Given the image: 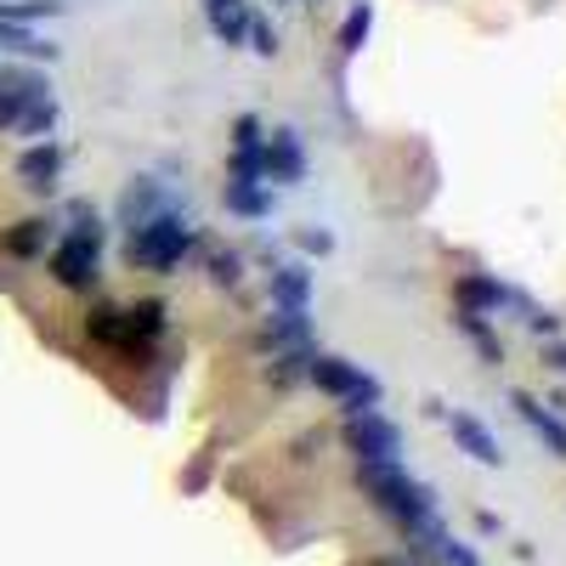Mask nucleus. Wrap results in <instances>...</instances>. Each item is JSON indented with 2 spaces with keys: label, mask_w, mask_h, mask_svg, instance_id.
Returning <instances> with one entry per match:
<instances>
[{
  "label": "nucleus",
  "mask_w": 566,
  "mask_h": 566,
  "mask_svg": "<svg viewBox=\"0 0 566 566\" xmlns=\"http://www.w3.org/2000/svg\"><path fill=\"white\" fill-rule=\"evenodd\" d=\"M380 566H402V560H380Z\"/></svg>",
  "instance_id": "26"
},
{
  "label": "nucleus",
  "mask_w": 566,
  "mask_h": 566,
  "mask_svg": "<svg viewBox=\"0 0 566 566\" xmlns=\"http://www.w3.org/2000/svg\"><path fill=\"white\" fill-rule=\"evenodd\" d=\"M97 255H103V227L80 205L74 210V232L52 250V277L69 283V290H85V283H97Z\"/></svg>",
  "instance_id": "3"
},
{
  "label": "nucleus",
  "mask_w": 566,
  "mask_h": 566,
  "mask_svg": "<svg viewBox=\"0 0 566 566\" xmlns=\"http://www.w3.org/2000/svg\"><path fill=\"white\" fill-rule=\"evenodd\" d=\"M52 119H57V108H52V97H45V103H34V108H29V114H23L18 125L40 136V130H52Z\"/></svg>",
  "instance_id": "21"
},
{
  "label": "nucleus",
  "mask_w": 566,
  "mask_h": 566,
  "mask_svg": "<svg viewBox=\"0 0 566 566\" xmlns=\"http://www.w3.org/2000/svg\"><path fill=\"white\" fill-rule=\"evenodd\" d=\"M261 170H266L272 181H301V176H306L301 136H295V130H272L266 148H261Z\"/></svg>",
  "instance_id": "6"
},
{
  "label": "nucleus",
  "mask_w": 566,
  "mask_h": 566,
  "mask_svg": "<svg viewBox=\"0 0 566 566\" xmlns=\"http://www.w3.org/2000/svg\"><path fill=\"white\" fill-rule=\"evenodd\" d=\"M363 488L368 499L380 504L391 522H402V533L424 527V522H437V499L424 482H413L402 464H363Z\"/></svg>",
  "instance_id": "1"
},
{
  "label": "nucleus",
  "mask_w": 566,
  "mask_h": 566,
  "mask_svg": "<svg viewBox=\"0 0 566 566\" xmlns=\"http://www.w3.org/2000/svg\"><path fill=\"white\" fill-rule=\"evenodd\" d=\"M448 431H453V442H459L470 459H476V464H499V459H504V453H499V442L488 437V424H482L476 413L453 408V413H448Z\"/></svg>",
  "instance_id": "8"
},
{
  "label": "nucleus",
  "mask_w": 566,
  "mask_h": 566,
  "mask_svg": "<svg viewBox=\"0 0 566 566\" xmlns=\"http://www.w3.org/2000/svg\"><path fill=\"white\" fill-rule=\"evenodd\" d=\"M549 363H555V368H566V346H549Z\"/></svg>",
  "instance_id": "25"
},
{
  "label": "nucleus",
  "mask_w": 566,
  "mask_h": 566,
  "mask_svg": "<svg viewBox=\"0 0 566 566\" xmlns=\"http://www.w3.org/2000/svg\"><path fill=\"white\" fill-rule=\"evenodd\" d=\"M63 0H0V23H29V18H52Z\"/></svg>",
  "instance_id": "17"
},
{
  "label": "nucleus",
  "mask_w": 566,
  "mask_h": 566,
  "mask_svg": "<svg viewBox=\"0 0 566 566\" xmlns=\"http://www.w3.org/2000/svg\"><path fill=\"white\" fill-rule=\"evenodd\" d=\"M210 29L227 40V45H239L250 34V7L244 0H210Z\"/></svg>",
  "instance_id": "12"
},
{
  "label": "nucleus",
  "mask_w": 566,
  "mask_h": 566,
  "mask_svg": "<svg viewBox=\"0 0 566 566\" xmlns=\"http://www.w3.org/2000/svg\"><path fill=\"white\" fill-rule=\"evenodd\" d=\"M216 283H239V255H216Z\"/></svg>",
  "instance_id": "23"
},
{
  "label": "nucleus",
  "mask_w": 566,
  "mask_h": 566,
  "mask_svg": "<svg viewBox=\"0 0 566 566\" xmlns=\"http://www.w3.org/2000/svg\"><path fill=\"white\" fill-rule=\"evenodd\" d=\"M57 170H63V148H57V142H40V148H29L18 159V176H23V187H34V193H52Z\"/></svg>",
  "instance_id": "9"
},
{
  "label": "nucleus",
  "mask_w": 566,
  "mask_h": 566,
  "mask_svg": "<svg viewBox=\"0 0 566 566\" xmlns=\"http://www.w3.org/2000/svg\"><path fill=\"white\" fill-rule=\"evenodd\" d=\"M266 335H272L277 346H295V352H312V346H306V340H312V335H306V312H277V317H272V328H266Z\"/></svg>",
  "instance_id": "15"
},
{
  "label": "nucleus",
  "mask_w": 566,
  "mask_h": 566,
  "mask_svg": "<svg viewBox=\"0 0 566 566\" xmlns=\"http://www.w3.org/2000/svg\"><path fill=\"white\" fill-rule=\"evenodd\" d=\"M306 374L317 380V391H328V397H340L352 413H374V402H380V380L374 374H363L357 363H346V357H328V352H312V363H306Z\"/></svg>",
  "instance_id": "4"
},
{
  "label": "nucleus",
  "mask_w": 566,
  "mask_h": 566,
  "mask_svg": "<svg viewBox=\"0 0 566 566\" xmlns=\"http://www.w3.org/2000/svg\"><path fill=\"white\" fill-rule=\"evenodd\" d=\"M0 45H12V52H29V57H52V45H40L29 29L18 23H0Z\"/></svg>",
  "instance_id": "20"
},
{
  "label": "nucleus",
  "mask_w": 566,
  "mask_h": 566,
  "mask_svg": "<svg viewBox=\"0 0 566 566\" xmlns=\"http://www.w3.org/2000/svg\"><path fill=\"white\" fill-rule=\"evenodd\" d=\"M159 328H165V306L159 301H142V306L119 312V335L125 340H148V335H159Z\"/></svg>",
  "instance_id": "13"
},
{
  "label": "nucleus",
  "mask_w": 566,
  "mask_h": 566,
  "mask_svg": "<svg viewBox=\"0 0 566 566\" xmlns=\"http://www.w3.org/2000/svg\"><path fill=\"white\" fill-rule=\"evenodd\" d=\"M368 23H374V7L363 0V7H352V18L340 23V52L352 57V52H363V40H368Z\"/></svg>",
  "instance_id": "18"
},
{
  "label": "nucleus",
  "mask_w": 566,
  "mask_h": 566,
  "mask_svg": "<svg viewBox=\"0 0 566 566\" xmlns=\"http://www.w3.org/2000/svg\"><path fill=\"white\" fill-rule=\"evenodd\" d=\"M459 301H464V312H499L504 306V290H499V283L493 277H459Z\"/></svg>",
  "instance_id": "14"
},
{
  "label": "nucleus",
  "mask_w": 566,
  "mask_h": 566,
  "mask_svg": "<svg viewBox=\"0 0 566 566\" xmlns=\"http://www.w3.org/2000/svg\"><path fill=\"white\" fill-rule=\"evenodd\" d=\"M346 448H352L363 464H397L402 431H397V424H386L380 413H352V419H346Z\"/></svg>",
  "instance_id": "5"
},
{
  "label": "nucleus",
  "mask_w": 566,
  "mask_h": 566,
  "mask_svg": "<svg viewBox=\"0 0 566 566\" xmlns=\"http://www.w3.org/2000/svg\"><path fill=\"white\" fill-rule=\"evenodd\" d=\"M45 244V221H18L12 232H7V250L12 255H34Z\"/></svg>",
  "instance_id": "19"
},
{
  "label": "nucleus",
  "mask_w": 566,
  "mask_h": 566,
  "mask_svg": "<svg viewBox=\"0 0 566 566\" xmlns=\"http://www.w3.org/2000/svg\"><path fill=\"white\" fill-rule=\"evenodd\" d=\"M227 210H239V216H266L272 199L261 193L255 181H227Z\"/></svg>",
  "instance_id": "16"
},
{
  "label": "nucleus",
  "mask_w": 566,
  "mask_h": 566,
  "mask_svg": "<svg viewBox=\"0 0 566 566\" xmlns=\"http://www.w3.org/2000/svg\"><path fill=\"white\" fill-rule=\"evenodd\" d=\"M272 301L283 306V312H306V301H312V272L306 266H277L272 272Z\"/></svg>",
  "instance_id": "10"
},
{
  "label": "nucleus",
  "mask_w": 566,
  "mask_h": 566,
  "mask_svg": "<svg viewBox=\"0 0 566 566\" xmlns=\"http://www.w3.org/2000/svg\"><path fill=\"white\" fill-rule=\"evenodd\" d=\"M250 34H255V52H261V57H272V52H277V34H272L266 23H255V18H250Z\"/></svg>",
  "instance_id": "22"
},
{
  "label": "nucleus",
  "mask_w": 566,
  "mask_h": 566,
  "mask_svg": "<svg viewBox=\"0 0 566 566\" xmlns=\"http://www.w3.org/2000/svg\"><path fill=\"white\" fill-rule=\"evenodd\" d=\"M301 244H306V250H317V255H323V250H328V244H335V239H328V232H301Z\"/></svg>",
  "instance_id": "24"
},
{
  "label": "nucleus",
  "mask_w": 566,
  "mask_h": 566,
  "mask_svg": "<svg viewBox=\"0 0 566 566\" xmlns=\"http://www.w3.org/2000/svg\"><path fill=\"white\" fill-rule=\"evenodd\" d=\"M510 402L522 408V419L533 424V431H538V437H544V442H549L555 453H566V424H560V419H555V413H549L544 402H533L527 391H510Z\"/></svg>",
  "instance_id": "11"
},
{
  "label": "nucleus",
  "mask_w": 566,
  "mask_h": 566,
  "mask_svg": "<svg viewBox=\"0 0 566 566\" xmlns=\"http://www.w3.org/2000/svg\"><path fill=\"white\" fill-rule=\"evenodd\" d=\"M187 250H193V227H187L181 216H170V210H159L154 221L130 227V244H125L130 266H148V272H170V266H181Z\"/></svg>",
  "instance_id": "2"
},
{
  "label": "nucleus",
  "mask_w": 566,
  "mask_h": 566,
  "mask_svg": "<svg viewBox=\"0 0 566 566\" xmlns=\"http://www.w3.org/2000/svg\"><path fill=\"white\" fill-rule=\"evenodd\" d=\"M34 103H45L40 74H0V125H18Z\"/></svg>",
  "instance_id": "7"
}]
</instances>
